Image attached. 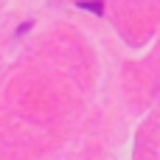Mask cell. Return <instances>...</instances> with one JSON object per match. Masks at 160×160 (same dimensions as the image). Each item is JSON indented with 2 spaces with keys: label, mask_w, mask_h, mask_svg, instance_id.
I'll return each instance as SVG.
<instances>
[{
  "label": "cell",
  "mask_w": 160,
  "mask_h": 160,
  "mask_svg": "<svg viewBox=\"0 0 160 160\" xmlns=\"http://www.w3.org/2000/svg\"><path fill=\"white\" fill-rule=\"evenodd\" d=\"M79 6H82V8H87V11H96V14H101V11H104V3H101V0H82Z\"/></svg>",
  "instance_id": "1"
}]
</instances>
